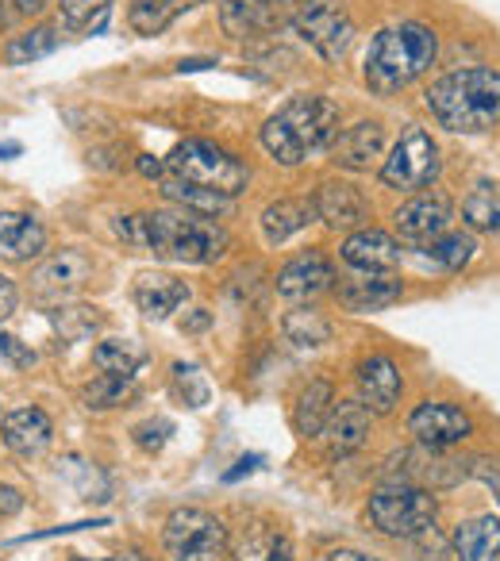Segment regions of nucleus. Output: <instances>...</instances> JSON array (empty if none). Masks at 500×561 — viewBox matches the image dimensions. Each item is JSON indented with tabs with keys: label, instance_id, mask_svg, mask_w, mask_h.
Returning <instances> with one entry per match:
<instances>
[{
	"label": "nucleus",
	"instance_id": "nucleus-3",
	"mask_svg": "<svg viewBox=\"0 0 500 561\" xmlns=\"http://www.w3.org/2000/svg\"><path fill=\"white\" fill-rule=\"evenodd\" d=\"M339 119H343V108H339L331 96L300 93V96H289V101L262 124L259 142L277 165L297 170V165L312 162L316 154H323V150L331 147V139L339 135Z\"/></svg>",
	"mask_w": 500,
	"mask_h": 561
},
{
	"label": "nucleus",
	"instance_id": "nucleus-18",
	"mask_svg": "<svg viewBox=\"0 0 500 561\" xmlns=\"http://www.w3.org/2000/svg\"><path fill=\"white\" fill-rule=\"evenodd\" d=\"M331 162L339 170L366 173L370 165H377L385 158V124L382 119H359V124L343 127L328 147Z\"/></svg>",
	"mask_w": 500,
	"mask_h": 561
},
{
	"label": "nucleus",
	"instance_id": "nucleus-12",
	"mask_svg": "<svg viewBox=\"0 0 500 561\" xmlns=\"http://www.w3.org/2000/svg\"><path fill=\"white\" fill-rule=\"evenodd\" d=\"M312 208H316V219L331 231H359L366 227V219L374 216V204L370 196L362 193L354 181L346 178H323L312 193Z\"/></svg>",
	"mask_w": 500,
	"mask_h": 561
},
{
	"label": "nucleus",
	"instance_id": "nucleus-48",
	"mask_svg": "<svg viewBox=\"0 0 500 561\" xmlns=\"http://www.w3.org/2000/svg\"><path fill=\"white\" fill-rule=\"evenodd\" d=\"M208 66H216V62H212V58H185L178 70L185 73V70H208Z\"/></svg>",
	"mask_w": 500,
	"mask_h": 561
},
{
	"label": "nucleus",
	"instance_id": "nucleus-51",
	"mask_svg": "<svg viewBox=\"0 0 500 561\" xmlns=\"http://www.w3.org/2000/svg\"><path fill=\"white\" fill-rule=\"evenodd\" d=\"M4 4H12V0H0V24H4V16H9V12H4Z\"/></svg>",
	"mask_w": 500,
	"mask_h": 561
},
{
	"label": "nucleus",
	"instance_id": "nucleus-20",
	"mask_svg": "<svg viewBox=\"0 0 500 561\" xmlns=\"http://www.w3.org/2000/svg\"><path fill=\"white\" fill-rule=\"evenodd\" d=\"M193 289H189L185 280L173 277V273H139L132 285V300L147 320H170L173 312L189 305Z\"/></svg>",
	"mask_w": 500,
	"mask_h": 561
},
{
	"label": "nucleus",
	"instance_id": "nucleus-43",
	"mask_svg": "<svg viewBox=\"0 0 500 561\" xmlns=\"http://www.w3.org/2000/svg\"><path fill=\"white\" fill-rule=\"evenodd\" d=\"M212 320H216V316H212L208 308H193V312H185V320H181V331H185V335H201V331L212 328Z\"/></svg>",
	"mask_w": 500,
	"mask_h": 561
},
{
	"label": "nucleus",
	"instance_id": "nucleus-10",
	"mask_svg": "<svg viewBox=\"0 0 500 561\" xmlns=\"http://www.w3.org/2000/svg\"><path fill=\"white\" fill-rule=\"evenodd\" d=\"M300 0H219V27L231 39H262L293 24Z\"/></svg>",
	"mask_w": 500,
	"mask_h": 561
},
{
	"label": "nucleus",
	"instance_id": "nucleus-38",
	"mask_svg": "<svg viewBox=\"0 0 500 561\" xmlns=\"http://www.w3.org/2000/svg\"><path fill=\"white\" fill-rule=\"evenodd\" d=\"M173 392H178L189 408H204V404H208V397H212L204 374L196 366H185V362H178V366H173Z\"/></svg>",
	"mask_w": 500,
	"mask_h": 561
},
{
	"label": "nucleus",
	"instance_id": "nucleus-39",
	"mask_svg": "<svg viewBox=\"0 0 500 561\" xmlns=\"http://www.w3.org/2000/svg\"><path fill=\"white\" fill-rule=\"evenodd\" d=\"M170 435H173V423H170V420H162V415H158V420L139 423V427H135V443H139L147 454H158V450H162V446L170 443Z\"/></svg>",
	"mask_w": 500,
	"mask_h": 561
},
{
	"label": "nucleus",
	"instance_id": "nucleus-13",
	"mask_svg": "<svg viewBox=\"0 0 500 561\" xmlns=\"http://www.w3.org/2000/svg\"><path fill=\"white\" fill-rule=\"evenodd\" d=\"M397 231L400 239L408 242H431L443 231H451L454 219V204L443 188H423V193H412L405 204L397 208Z\"/></svg>",
	"mask_w": 500,
	"mask_h": 561
},
{
	"label": "nucleus",
	"instance_id": "nucleus-52",
	"mask_svg": "<svg viewBox=\"0 0 500 561\" xmlns=\"http://www.w3.org/2000/svg\"><path fill=\"white\" fill-rule=\"evenodd\" d=\"M73 561H112V558H73Z\"/></svg>",
	"mask_w": 500,
	"mask_h": 561
},
{
	"label": "nucleus",
	"instance_id": "nucleus-26",
	"mask_svg": "<svg viewBox=\"0 0 500 561\" xmlns=\"http://www.w3.org/2000/svg\"><path fill=\"white\" fill-rule=\"evenodd\" d=\"M454 561H500V515L462 519L451 535Z\"/></svg>",
	"mask_w": 500,
	"mask_h": 561
},
{
	"label": "nucleus",
	"instance_id": "nucleus-41",
	"mask_svg": "<svg viewBox=\"0 0 500 561\" xmlns=\"http://www.w3.org/2000/svg\"><path fill=\"white\" fill-rule=\"evenodd\" d=\"M16 512H24V492L12 484H0V519H12Z\"/></svg>",
	"mask_w": 500,
	"mask_h": 561
},
{
	"label": "nucleus",
	"instance_id": "nucleus-36",
	"mask_svg": "<svg viewBox=\"0 0 500 561\" xmlns=\"http://www.w3.org/2000/svg\"><path fill=\"white\" fill-rule=\"evenodd\" d=\"M112 0H58V24L66 32H101Z\"/></svg>",
	"mask_w": 500,
	"mask_h": 561
},
{
	"label": "nucleus",
	"instance_id": "nucleus-24",
	"mask_svg": "<svg viewBox=\"0 0 500 561\" xmlns=\"http://www.w3.org/2000/svg\"><path fill=\"white\" fill-rule=\"evenodd\" d=\"M0 438L20 458H39L50 446V438H55V423H50V415L43 408H16V412L4 415Z\"/></svg>",
	"mask_w": 500,
	"mask_h": 561
},
{
	"label": "nucleus",
	"instance_id": "nucleus-37",
	"mask_svg": "<svg viewBox=\"0 0 500 561\" xmlns=\"http://www.w3.org/2000/svg\"><path fill=\"white\" fill-rule=\"evenodd\" d=\"M50 323H55V331L66 339V343H78V339H89L96 328H101L104 316H101V308L73 305V308H55V312H50Z\"/></svg>",
	"mask_w": 500,
	"mask_h": 561
},
{
	"label": "nucleus",
	"instance_id": "nucleus-22",
	"mask_svg": "<svg viewBox=\"0 0 500 561\" xmlns=\"http://www.w3.org/2000/svg\"><path fill=\"white\" fill-rule=\"evenodd\" d=\"M336 297L346 312L366 316V312H382V308L397 305V300L405 297V285H400L397 277H389V273H362V277L336 285Z\"/></svg>",
	"mask_w": 500,
	"mask_h": 561
},
{
	"label": "nucleus",
	"instance_id": "nucleus-17",
	"mask_svg": "<svg viewBox=\"0 0 500 561\" xmlns=\"http://www.w3.org/2000/svg\"><path fill=\"white\" fill-rule=\"evenodd\" d=\"M370 427H374V412L362 400H339L320 431V443L328 450V458L343 461L354 450H362L370 443Z\"/></svg>",
	"mask_w": 500,
	"mask_h": 561
},
{
	"label": "nucleus",
	"instance_id": "nucleus-11",
	"mask_svg": "<svg viewBox=\"0 0 500 561\" xmlns=\"http://www.w3.org/2000/svg\"><path fill=\"white\" fill-rule=\"evenodd\" d=\"M408 435L423 446V450H451V446L466 443L474 435V420L462 412L458 404L446 400H423L408 415Z\"/></svg>",
	"mask_w": 500,
	"mask_h": 561
},
{
	"label": "nucleus",
	"instance_id": "nucleus-21",
	"mask_svg": "<svg viewBox=\"0 0 500 561\" xmlns=\"http://www.w3.org/2000/svg\"><path fill=\"white\" fill-rule=\"evenodd\" d=\"M227 561H293L297 550H293V538L285 535L277 523L254 519L239 530V535L227 542Z\"/></svg>",
	"mask_w": 500,
	"mask_h": 561
},
{
	"label": "nucleus",
	"instance_id": "nucleus-35",
	"mask_svg": "<svg viewBox=\"0 0 500 561\" xmlns=\"http://www.w3.org/2000/svg\"><path fill=\"white\" fill-rule=\"evenodd\" d=\"M462 224L469 231L500 234V193H492L489 185H474V193L462 201Z\"/></svg>",
	"mask_w": 500,
	"mask_h": 561
},
{
	"label": "nucleus",
	"instance_id": "nucleus-31",
	"mask_svg": "<svg viewBox=\"0 0 500 561\" xmlns=\"http://www.w3.org/2000/svg\"><path fill=\"white\" fill-rule=\"evenodd\" d=\"M147 346L135 343V339H101L93 346V366L101 374H116V377H135L147 366Z\"/></svg>",
	"mask_w": 500,
	"mask_h": 561
},
{
	"label": "nucleus",
	"instance_id": "nucleus-33",
	"mask_svg": "<svg viewBox=\"0 0 500 561\" xmlns=\"http://www.w3.org/2000/svg\"><path fill=\"white\" fill-rule=\"evenodd\" d=\"M135 397V377H116V374H101L81 389V404L89 412H112V408L127 404Z\"/></svg>",
	"mask_w": 500,
	"mask_h": 561
},
{
	"label": "nucleus",
	"instance_id": "nucleus-14",
	"mask_svg": "<svg viewBox=\"0 0 500 561\" xmlns=\"http://www.w3.org/2000/svg\"><path fill=\"white\" fill-rule=\"evenodd\" d=\"M336 262H331L323 250H305V254L289 257V262L277 270L274 289L285 300H316L323 293L336 289Z\"/></svg>",
	"mask_w": 500,
	"mask_h": 561
},
{
	"label": "nucleus",
	"instance_id": "nucleus-45",
	"mask_svg": "<svg viewBox=\"0 0 500 561\" xmlns=\"http://www.w3.org/2000/svg\"><path fill=\"white\" fill-rule=\"evenodd\" d=\"M50 4H55V0H12V9H16L20 16H43Z\"/></svg>",
	"mask_w": 500,
	"mask_h": 561
},
{
	"label": "nucleus",
	"instance_id": "nucleus-30",
	"mask_svg": "<svg viewBox=\"0 0 500 561\" xmlns=\"http://www.w3.org/2000/svg\"><path fill=\"white\" fill-rule=\"evenodd\" d=\"M282 335H285V343H293L297 351H320V346H328L331 335H336V323L323 312H316V308H293L282 320Z\"/></svg>",
	"mask_w": 500,
	"mask_h": 561
},
{
	"label": "nucleus",
	"instance_id": "nucleus-47",
	"mask_svg": "<svg viewBox=\"0 0 500 561\" xmlns=\"http://www.w3.org/2000/svg\"><path fill=\"white\" fill-rule=\"evenodd\" d=\"M328 561H382V558H370V553H362V550H346V546H339V550L328 553Z\"/></svg>",
	"mask_w": 500,
	"mask_h": 561
},
{
	"label": "nucleus",
	"instance_id": "nucleus-49",
	"mask_svg": "<svg viewBox=\"0 0 500 561\" xmlns=\"http://www.w3.org/2000/svg\"><path fill=\"white\" fill-rule=\"evenodd\" d=\"M20 150H24V147H20L16 139H12V142H0V158H16Z\"/></svg>",
	"mask_w": 500,
	"mask_h": 561
},
{
	"label": "nucleus",
	"instance_id": "nucleus-8",
	"mask_svg": "<svg viewBox=\"0 0 500 561\" xmlns=\"http://www.w3.org/2000/svg\"><path fill=\"white\" fill-rule=\"evenodd\" d=\"M162 550L170 561H216L227 550V523L208 507H173L162 523Z\"/></svg>",
	"mask_w": 500,
	"mask_h": 561
},
{
	"label": "nucleus",
	"instance_id": "nucleus-32",
	"mask_svg": "<svg viewBox=\"0 0 500 561\" xmlns=\"http://www.w3.org/2000/svg\"><path fill=\"white\" fill-rule=\"evenodd\" d=\"M58 39H63L58 27L35 24V27H27V32L12 35V39L4 43V50H0V58H4V66H32V62H39V58L55 55Z\"/></svg>",
	"mask_w": 500,
	"mask_h": 561
},
{
	"label": "nucleus",
	"instance_id": "nucleus-9",
	"mask_svg": "<svg viewBox=\"0 0 500 561\" xmlns=\"http://www.w3.org/2000/svg\"><path fill=\"white\" fill-rule=\"evenodd\" d=\"M293 32L316 50L328 66H339L354 47V16L343 0H300L297 16H293Z\"/></svg>",
	"mask_w": 500,
	"mask_h": 561
},
{
	"label": "nucleus",
	"instance_id": "nucleus-4",
	"mask_svg": "<svg viewBox=\"0 0 500 561\" xmlns=\"http://www.w3.org/2000/svg\"><path fill=\"white\" fill-rule=\"evenodd\" d=\"M439 62V32L420 20H400L370 39L362 81L374 96H397Z\"/></svg>",
	"mask_w": 500,
	"mask_h": 561
},
{
	"label": "nucleus",
	"instance_id": "nucleus-16",
	"mask_svg": "<svg viewBox=\"0 0 500 561\" xmlns=\"http://www.w3.org/2000/svg\"><path fill=\"white\" fill-rule=\"evenodd\" d=\"M354 385H359V400L374 415H393L405 397V374L389 354H370L354 369Z\"/></svg>",
	"mask_w": 500,
	"mask_h": 561
},
{
	"label": "nucleus",
	"instance_id": "nucleus-46",
	"mask_svg": "<svg viewBox=\"0 0 500 561\" xmlns=\"http://www.w3.org/2000/svg\"><path fill=\"white\" fill-rule=\"evenodd\" d=\"M139 173H143V178L162 181L166 178V162H158V158H150V154H139Z\"/></svg>",
	"mask_w": 500,
	"mask_h": 561
},
{
	"label": "nucleus",
	"instance_id": "nucleus-50",
	"mask_svg": "<svg viewBox=\"0 0 500 561\" xmlns=\"http://www.w3.org/2000/svg\"><path fill=\"white\" fill-rule=\"evenodd\" d=\"M127 561H155V558H147L143 550H132V553H127Z\"/></svg>",
	"mask_w": 500,
	"mask_h": 561
},
{
	"label": "nucleus",
	"instance_id": "nucleus-27",
	"mask_svg": "<svg viewBox=\"0 0 500 561\" xmlns=\"http://www.w3.org/2000/svg\"><path fill=\"white\" fill-rule=\"evenodd\" d=\"M331 408H336V385L316 377L305 389L297 392V404H293V427L300 438H320L323 423H328Z\"/></svg>",
	"mask_w": 500,
	"mask_h": 561
},
{
	"label": "nucleus",
	"instance_id": "nucleus-29",
	"mask_svg": "<svg viewBox=\"0 0 500 561\" xmlns=\"http://www.w3.org/2000/svg\"><path fill=\"white\" fill-rule=\"evenodd\" d=\"M201 0H132L127 9V27L135 35H162L173 20H181L189 9H196Z\"/></svg>",
	"mask_w": 500,
	"mask_h": 561
},
{
	"label": "nucleus",
	"instance_id": "nucleus-7",
	"mask_svg": "<svg viewBox=\"0 0 500 561\" xmlns=\"http://www.w3.org/2000/svg\"><path fill=\"white\" fill-rule=\"evenodd\" d=\"M439 173H443V150L435 135L420 124H408L393 142L389 158H382L377 181L393 193H423V188H435Z\"/></svg>",
	"mask_w": 500,
	"mask_h": 561
},
{
	"label": "nucleus",
	"instance_id": "nucleus-6",
	"mask_svg": "<svg viewBox=\"0 0 500 561\" xmlns=\"http://www.w3.org/2000/svg\"><path fill=\"white\" fill-rule=\"evenodd\" d=\"M166 173H170V178L189 181V185L224 193V196H231V201L250 185L247 162L235 158L231 150H224L219 142H208V139L178 142V147L170 150V158H166Z\"/></svg>",
	"mask_w": 500,
	"mask_h": 561
},
{
	"label": "nucleus",
	"instance_id": "nucleus-42",
	"mask_svg": "<svg viewBox=\"0 0 500 561\" xmlns=\"http://www.w3.org/2000/svg\"><path fill=\"white\" fill-rule=\"evenodd\" d=\"M16 305H20V289L12 285L9 277H4V273H0V323L16 312Z\"/></svg>",
	"mask_w": 500,
	"mask_h": 561
},
{
	"label": "nucleus",
	"instance_id": "nucleus-28",
	"mask_svg": "<svg viewBox=\"0 0 500 561\" xmlns=\"http://www.w3.org/2000/svg\"><path fill=\"white\" fill-rule=\"evenodd\" d=\"M158 188H162V196L173 204V208H185V211H196V216H208V219H219L231 211V196L224 193H212V188H201V185H189V181L181 178H170L166 173L162 181H158Z\"/></svg>",
	"mask_w": 500,
	"mask_h": 561
},
{
	"label": "nucleus",
	"instance_id": "nucleus-40",
	"mask_svg": "<svg viewBox=\"0 0 500 561\" xmlns=\"http://www.w3.org/2000/svg\"><path fill=\"white\" fill-rule=\"evenodd\" d=\"M0 366L32 369L35 366V351H27V346L20 343L16 335H9V331H0Z\"/></svg>",
	"mask_w": 500,
	"mask_h": 561
},
{
	"label": "nucleus",
	"instance_id": "nucleus-19",
	"mask_svg": "<svg viewBox=\"0 0 500 561\" xmlns=\"http://www.w3.org/2000/svg\"><path fill=\"white\" fill-rule=\"evenodd\" d=\"M339 257L359 273H393L400 265V257H405V250L382 227H359V231H351L343 239Z\"/></svg>",
	"mask_w": 500,
	"mask_h": 561
},
{
	"label": "nucleus",
	"instance_id": "nucleus-15",
	"mask_svg": "<svg viewBox=\"0 0 500 561\" xmlns=\"http://www.w3.org/2000/svg\"><path fill=\"white\" fill-rule=\"evenodd\" d=\"M93 277V257L78 247H66L50 254L39 270L32 273V293L39 300H66Z\"/></svg>",
	"mask_w": 500,
	"mask_h": 561
},
{
	"label": "nucleus",
	"instance_id": "nucleus-23",
	"mask_svg": "<svg viewBox=\"0 0 500 561\" xmlns=\"http://www.w3.org/2000/svg\"><path fill=\"white\" fill-rule=\"evenodd\" d=\"M47 250V227L32 211H0V257L4 262H35Z\"/></svg>",
	"mask_w": 500,
	"mask_h": 561
},
{
	"label": "nucleus",
	"instance_id": "nucleus-1",
	"mask_svg": "<svg viewBox=\"0 0 500 561\" xmlns=\"http://www.w3.org/2000/svg\"><path fill=\"white\" fill-rule=\"evenodd\" d=\"M116 234L124 242H132V247L150 250L155 257L185 262V265L224 262L227 250H231V234H227L224 224L185 208H158V211H139V216H120Z\"/></svg>",
	"mask_w": 500,
	"mask_h": 561
},
{
	"label": "nucleus",
	"instance_id": "nucleus-2",
	"mask_svg": "<svg viewBox=\"0 0 500 561\" xmlns=\"http://www.w3.org/2000/svg\"><path fill=\"white\" fill-rule=\"evenodd\" d=\"M423 108L443 131L489 135L500 127V70L462 66L423 89Z\"/></svg>",
	"mask_w": 500,
	"mask_h": 561
},
{
	"label": "nucleus",
	"instance_id": "nucleus-34",
	"mask_svg": "<svg viewBox=\"0 0 500 561\" xmlns=\"http://www.w3.org/2000/svg\"><path fill=\"white\" fill-rule=\"evenodd\" d=\"M428 254H431V262L443 265L446 273H458L477 257V239L469 231H443L439 239H431Z\"/></svg>",
	"mask_w": 500,
	"mask_h": 561
},
{
	"label": "nucleus",
	"instance_id": "nucleus-44",
	"mask_svg": "<svg viewBox=\"0 0 500 561\" xmlns=\"http://www.w3.org/2000/svg\"><path fill=\"white\" fill-rule=\"evenodd\" d=\"M259 466H262L259 454H250V458H239V461H235V469H227V473H224V481H227V484L239 481L242 473H254V469H259Z\"/></svg>",
	"mask_w": 500,
	"mask_h": 561
},
{
	"label": "nucleus",
	"instance_id": "nucleus-25",
	"mask_svg": "<svg viewBox=\"0 0 500 561\" xmlns=\"http://www.w3.org/2000/svg\"><path fill=\"white\" fill-rule=\"evenodd\" d=\"M308 224H316V208L312 196H277L266 208L259 211V227L266 247H282L293 234H300Z\"/></svg>",
	"mask_w": 500,
	"mask_h": 561
},
{
	"label": "nucleus",
	"instance_id": "nucleus-5",
	"mask_svg": "<svg viewBox=\"0 0 500 561\" xmlns=\"http://www.w3.org/2000/svg\"><path fill=\"white\" fill-rule=\"evenodd\" d=\"M439 500L431 489L408 481H385L382 489L370 492L366 523L385 538H423L435 530Z\"/></svg>",
	"mask_w": 500,
	"mask_h": 561
}]
</instances>
